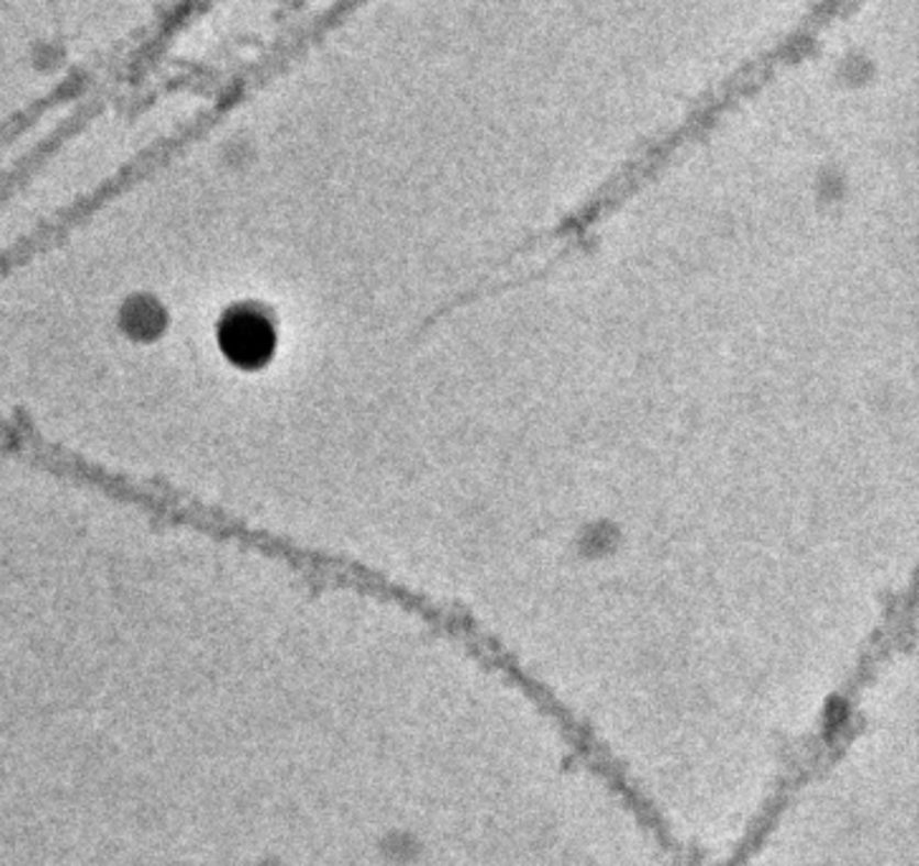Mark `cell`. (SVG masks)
I'll use <instances>...</instances> for the list:
<instances>
[{"mask_svg": "<svg viewBox=\"0 0 919 866\" xmlns=\"http://www.w3.org/2000/svg\"><path fill=\"white\" fill-rule=\"evenodd\" d=\"M223 332L229 337L225 340V349L244 363H251L254 357H264L272 349V330L262 320L246 318L244 314V318L233 320Z\"/></svg>", "mask_w": 919, "mask_h": 866, "instance_id": "obj_1", "label": "cell"}]
</instances>
